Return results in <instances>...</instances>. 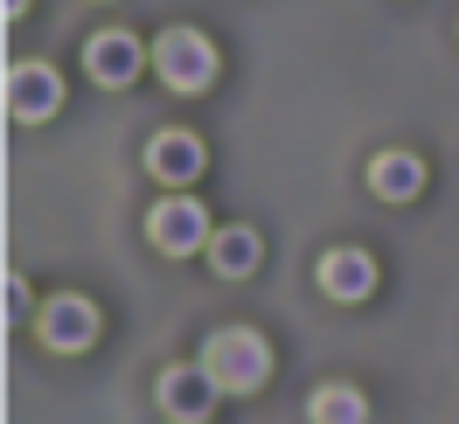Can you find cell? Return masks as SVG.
Returning a JSON list of instances; mask_svg holds the SVG:
<instances>
[{"label":"cell","mask_w":459,"mask_h":424,"mask_svg":"<svg viewBox=\"0 0 459 424\" xmlns=\"http://www.w3.org/2000/svg\"><path fill=\"white\" fill-rule=\"evenodd\" d=\"M63 105V77L49 63H14V77H7V112L22 118V125H42V118Z\"/></svg>","instance_id":"5"},{"label":"cell","mask_w":459,"mask_h":424,"mask_svg":"<svg viewBox=\"0 0 459 424\" xmlns=\"http://www.w3.org/2000/svg\"><path fill=\"white\" fill-rule=\"evenodd\" d=\"M314 424H369V403H362V390H348V383H327V390H314Z\"/></svg>","instance_id":"12"},{"label":"cell","mask_w":459,"mask_h":424,"mask_svg":"<svg viewBox=\"0 0 459 424\" xmlns=\"http://www.w3.org/2000/svg\"><path fill=\"white\" fill-rule=\"evenodd\" d=\"M369 188L383 202H418V195H425V160H418V153H376Z\"/></svg>","instance_id":"10"},{"label":"cell","mask_w":459,"mask_h":424,"mask_svg":"<svg viewBox=\"0 0 459 424\" xmlns=\"http://www.w3.org/2000/svg\"><path fill=\"white\" fill-rule=\"evenodd\" d=\"M153 70H160V84H168V91L195 98V91L216 84V42L181 22V29H168L160 42H153Z\"/></svg>","instance_id":"2"},{"label":"cell","mask_w":459,"mask_h":424,"mask_svg":"<svg viewBox=\"0 0 459 424\" xmlns=\"http://www.w3.org/2000/svg\"><path fill=\"white\" fill-rule=\"evenodd\" d=\"M140 63H146V49L133 42V29H98L91 49H84V70L98 77V84H133Z\"/></svg>","instance_id":"7"},{"label":"cell","mask_w":459,"mask_h":424,"mask_svg":"<svg viewBox=\"0 0 459 424\" xmlns=\"http://www.w3.org/2000/svg\"><path fill=\"white\" fill-rule=\"evenodd\" d=\"M146 237H153L168 257H188V251H209L216 229H209V209H202L195 195H168L153 216H146Z\"/></svg>","instance_id":"3"},{"label":"cell","mask_w":459,"mask_h":424,"mask_svg":"<svg viewBox=\"0 0 459 424\" xmlns=\"http://www.w3.org/2000/svg\"><path fill=\"white\" fill-rule=\"evenodd\" d=\"M216 376H209V368H168V376H160V411H168V418H181V424H195V418H209V403H216Z\"/></svg>","instance_id":"9"},{"label":"cell","mask_w":459,"mask_h":424,"mask_svg":"<svg viewBox=\"0 0 459 424\" xmlns=\"http://www.w3.org/2000/svg\"><path fill=\"white\" fill-rule=\"evenodd\" d=\"M42 341H49L56 355H84L91 341H98V307H91L84 292H56V299L42 307Z\"/></svg>","instance_id":"4"},{"label":"cell","mask_w":459,"mask_h":424,"mask_svg":"<svg viewBox=\"0 0 459 424\" xmlns=\"http://www.w3.org/2000/svg\"><path fill=\"white\" fill-rule=\"evenodd\" d=\"M209 264H216V279H251V272H258V237H251V229H216V237H209Z\"/></svg>","instance_id":"11"},{"label":"cell","mask_w":459,"mask_h":424,"mask_svg":"<svg viewBox=\"0 0 459 424\" xmlns=\"http://www.w3.org/2000/svg\"><path fill=\"white\" fill-rule=\"evenodd\" d=\"M22 7H29V0H7V14H22Z\"/></svg>","instance_id":"13"},{"label":"cell","mask_w":459,"mask_h":424,"mask_svg":"<svg viewBox=\"0 0 459 424\" xmlns=\"http://www.w3.org/2000/svg\"><path fill=\"white\" fill-rule=\"evenodd\" d=\"M146 168L160 174L168 188H188V181L209 168V146H202L195 133H153V146H146Z\"/></svg>","instance_id":"8"},{"label":"cell","mask_w":459,"mask_h":424,"mask_svg":"<svg viewBox=\"0 0 459 424\" xmlns=\"http://www.w3.org/2000/svg\"><path fill=\"white\" fill-rule=\"evenodd\" d=\"M202 368L216 376L223 396H251V390H264V376H272V348H264L258 327H216L209 348H202Z\"/></svg>","instance_id":"1"},{"label":"cell","mask_w":459,"mask_h":424,"mask_svg":"<svg viewBox=\"0 0 459 424\" xmlns=\"http://www.w3.org/2000/svg\"><path fill=\"white\" fill-rule=\"evenodd\" d=\"M320 292L342 299V307L369 299V292H376V257L362 251V244H334V251L320 257Z\"/></svg>","instance_id":"6"}]
</instances>
